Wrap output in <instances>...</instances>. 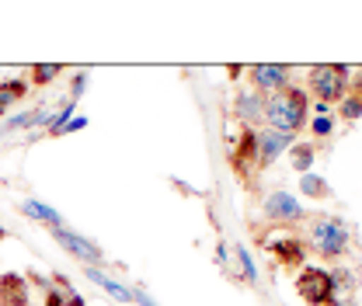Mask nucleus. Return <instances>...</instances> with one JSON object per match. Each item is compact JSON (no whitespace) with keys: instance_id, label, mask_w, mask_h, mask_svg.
<instances>
[{"instance_id":"obj_1","label":"nucleus","mask_w":362,"mask_h":306,"mask_svg":"<svg viewBox=\"0 0 362 306\" xmlns=\"http://www.w3.org/2000/svg\"><path fill=\"white\" fill-rule=\"evenodd\" d=\"M303 244L307 251H314L320 261H341L352 251V226L341 216H307L303 219Z\"/></svg>"},{"instance_id":"obj_2","label":"nucleus","mask_w":362,"mask_h":306,"mask_svg":"<svg viewBox=\"0 0 362 306\" xmlns=\"http://www.w3.org/2000/svg\"><path fill=\"white\" fill-rule=\"evenodd\" d=\"M307 115H310V98H307L303 88H286L279 94H272V98H265V122L275 132H289L293 136L296 129H303Z\"/></svg>"},{"instance_id":"obj_3","label":"nucleus","mask_w":362,"mask_h":306,"mask_svg":"<svg viewBox=\"0 0 362 306\" xmlns=\"http://www.w3.org/2000/svg\"><path fill=\"white\" fill-rule=\"evenodd\" d=\"M349 84H352V73L341 63H320V66H310V73H307V88L317 98V105L341 101L349 94Z\"/></svg>"},{"instance_id":"obj_4","label":"nucleus","mask_w":362,"mask_h":306,"mask_svg":"<svg viewBox=\"0 0 362 306\" xmlns=\"http://www.w3.org/2000/svg\"><path fill=\"white\" fill-rule=\"evenodd\" d=\"M296 296H300L307 306H327L334 300L331 271L320 268V264H303L300 275H296Z\"/></svg>"},{"instance_id":"obj_5","label":"nucleus","mask_w":362,"mask_h":306,"mask_svg":"<svg viewBox=\"0 0 362 306\" xmlns=\"http://www.w3.org/2000/svg\"><path fill=\"white\" fill-rule=\"evenodd\" d=\"M247 77H251V90H258L262 98H272L279 90L293 88V70L282 66V63H258V66L247 70Z\"/></svg>"},{"instance_id":"obj_6","label":"nucleus","mask_w":362,"mask_h":306,"mask_svg":"<svg viewBox=\"0 0 362 306\" xmlns=\"http://www.w3.org/2000/svg\"><path fill=\"white\" fill-rule=\"evenodd\" d=\"M262 209H265V216H269L275 226H296V223H303V219H307L303 206L293 199V192H282V188H275V192L265 195Z\"/></svg>"},{"instance_id":"obj_7","label":"nucleus","mask_w":362,"mask_h":306,"mask_svg":"<svg viewBox=\"0 0 362 306\" xmlns=\"http://www.w3.org/2000/svg\"><path fill=\"white\" fill-rule=\"evenodd\" d=\"M52 233V240L70 254V258H77V261H84V264H98L105 261V251L94 244V240H88V237H81V233H74V230H66V226H59V230H49Z\"/></svg>"},{"instance_id":"obj_8","label":"nucleus","mask_w":362,"mask_h":306,"mask_svg":"<svg viewBox=\"0 0 362 306\" xmlns=\"http://www.w3.org/2000/svg\"><path fill=\"white\" fill-rule=\"evenodd\" d=\"M269 254L282 271H300L303 261H307V244L300 237H279V240L269 244Z\"/></svg>"},{"instance_id":"obj_9","label":"nucleus","mask_w":362,"mask_h":306,"mask_svg":"<svg viewBox=\"0 0 362 306\" xmlns=\"http://www.w3.org/2000/svg\"><path fill=\"white\" fill-rule=\"evenodd\" d=\"M230 167L237 177H247L251 167H258V129H240V139H237V150L230 153Z\"/></svg>"},{"instance_id":"obj_10","label":"nucleus","mask_w":362,"mask_h":306,"mask_svg":"<svg viewBox=\"0 0 362 306\" xmlns=\"http://www.w3.org/2000/svg\"><path fill=\"white\" fill-rule=\"evenodd\" d=\"M289 146H293V136H289V132L262 129L258 132V167H262V171L272 167L282 153H289Z\"/></svg>"},{"instance_id":"obj_11","label":"nucleus","mask_w":362,"mask_h":306,"mask_svg":"<svg viewBox=\"0 0 362 306\" xmlns=\"http://www.w3.org/2000/svg\"><path fill=\"white\" fill-rule=\"evenodd\" d=\"M233 112H237V119H240L247 129H255V126L265 119V98H262L258 90H237Z\"/></svg>"},{"instance_id":"obj_12","label":"nucleus","mask_w":362,"mask_h":306,"mask_svg":"<svg viewBox=\"0 0 362 306\" xmlns=\"http://www.w3.org/2000/svg\"><path fill=\"white\" fill-rule=\"evenodd\" d=\"M0 306H32L25 275H14V271L0 275Z\"/></svg>"},{"instance_id":"obj_13","label":"nucleus","mask_w":362,"mask_h":306,"mask_svg":"<svg viewBox=\"0 0 362 306\" xmlns=\"http://www.w3.org/2000/svg\"><path fill=\"white\" fill-rule=\"evenodd\" d=\"M84 275H88L94 286H101V289H105L108 296H115L119 303H133V289H129L126 282H119V278L105 275V271H101V268H94V264H88V271H84Z\"/></svg>"},{"instance_id":"obj_14","label":"nucleus","mask_w":362,"mask_h":306,"mask_svg":"<svg viewBox=\"0 0 362 306\" xmlns=\"http://www.w3.org/2000/svg\"><path fill=\"white\" fill-rule=\"evenodd\" d=\"M21 213L28 219H35V223L45 226V230H59V226H63V216H59L52 206L39 202V199H25V202H21Z\"/></svg>"},{"instance_id":"obj_15","label":"nucleus","mask_w":362,"mask_h":306,"mask_svg":"<svg viewBox=\"0 0 362 306\" xmlns=\"http://www.w3.org/2000/svg\"><path fill=\"white\" fill-rule=\"evenodd\" d=\"M338 112H341L345 122H359L362 119V77L349 84V94L338 101Z\"/></svg>"},{"instance_id":"obj_16","label":"nucleus","mask_w":362,"mask_h":306,"mask_svg":"<svg viewBox=\"0 0 362 306\" xmlns=\"http://www.w3.org/2000/svg\"><path fill=\"white\" fill-rule=\"evenodd\" d=\"M314 157H317L314 143H293V146H289V164H293V171H300V175H310Z\"/></svg>"},{"instance_id":"obj_17","label":"nucleus","mask_w":362,"mask_h":306,"mask_svg":"<svg viewBox=\"0 0 362 306\" xmlns=\"http://www.w3.org/2000/svg\"><path fill=\"white\" fill-rule=\"evenodd\" d=\"M25 94H28V84H25V81H4V84H0V115H4L14 101H21Z\"/></svg>"},{"instance_id":"obj_18","label":"nucleus","mask_w":362,"mask_h":306,"mask_svg":"<svg viewBox=\"0 0 362 306\" xmlns=\"http://www.w3.org/2000/svg\"><path fill=\"white\" fill-rule=\"evenodd\" d=\"M331 282H334V300L356 293V271H352V268H334V271H331Z\"/></svg>"},{"instance_id":"obj_19","label":"nucleus","mask_w":362,"mask_h":306,"mask_svg":"<svg viewBox=\"0 0 362 306\" xmlns=\"http://www.w3.org/2000/svg\"><path fill=\"white\" fill-rule=\"evenodd\" d=\"M300 192H303V195H310V199H331V195H334V192H331V184H327L324 177H317V175H303Z\"/></svg>"},{"instance_id":"obj_20","label":"nucleus","mask_w":362,"mask_h":306,"mask_svg":"<svg viewBox=\"0 0 362 306\" xmlns=\"http://www.w3.org/2000/svg\"><path fill=\"white\" fill-rule=\"evenodd\" d=\"M233 258H237V264H240V278L247 282V286H255L258 282V268H255V261H251V254H247V247H233Z\"/></svg>"},{"instance_id":"obj_21","label":"nucleus","mask_w":362,"mask_h":306,"mask_svg":"<svg viewBox=\"0 0 362 306\" xmlns=\"http://www.w3.org/2000/svg\"><path fill=\"white\" fill-rule=\"evenodd\" d=\"M59 73H63V66H59V63H39V66H32V84L45 88V84H52Z\"/></svg>"},{"instance_id":"obj_22","label":"nucleus","mask_w":362,"mask_h":306,"mask_svg":"<svg viewBox=\"0 0 362 306\" xmlns=\"http://www.w3.org/2000/svg\"><path fill=\"white\" fill-rule=\"evenodd\" d=\"M310 132H314L317 139H324V136H331V132H334V119H331L327 112H317L314 119H310Z\"/></svg>"},{"instance_id":"obj_23","label":"nucleus","mask_w":362,"mask_h":306,"mask_svg":"<svg viewBox=\"0 0 362 306\" xmlns=\"http://www.w3.org/2000/svg\"><path fill=\"white\" fill-rule=\"evenodd\" d=\"M63 303H66V293L63 289H56V286L45 289V306H63Z\"/></svg>"},{"instance_id":"obj_24","label":"nucleus","mask_w":362,"mask_h":306,"mask_svg":"<svg viewBox=\"0 0 362 306\" xmlns=\"http://www.w3.org/2000/svg\"><path fill=\"white\" fill-rule=\"evenodd\" d=\"M84 90H88V77H84V73H77V77H74V90H70V101L77 105V98H81Z\"/></svg>"},{"instance_id":"obj_25","label":"nucleus","mask_w":362,"mask_h":306,"mask_svg":"<svg viewBox=\"0 0 362 306\" xmlns=\"http://www.w3.org/2000/svg\"><path fill=\"white\" fill-rule=\"evenodd\" d=\"M133 303H139V306H157V300H153V296H150V293L139 286V289H133Z\"/></svg>"},{"instance_id":"obj_26","label":"nucleus","mask_w":362,"mask_h":306,"mask_svg":"<svg viewBox=\"0 0 362 306\" xmlns=\"http://www.w3.org/2000/svg\"><path fill=\"white\" fill-rule=\"evenodd\" d=\"M28 286H39V289H52V278H45V275H39V271H28Z\"/></svg>"},{"instance_id":"obj_27","label":"nucleus","mask_w":362,"mask_h":306,"mask_svg":"<svg viewBox=\"0 0 362 306\" xmlns=\"http://www.w3.org/2000/svg\"><path fill=\"white\" fill-rule=\"evenodd\" d=\"M63 293H66V303H63V306H88V303H84V296H81L74 286H66Z\"/></svg>"},{"instance_id":"obj_28","label":"nucleus","mask_w":362,"mask_h":306,"mask_svg":"<svg viewBox=\"0 0 362 306\" xmlns=\"http://www.w3.org/2000/svg\"><path fill=\"white\" fill-rule=\"evenodd\" d=\"M327 306H359V300L356 296H338V300H331Z\"/></svg>"},{"instance_id":"obj_29","label":"nucleus","mask_w":362,"mask_h":306,"mask_svg":"<svg viewBox=\"0 0 362 306\" xmlns=\"http://www.w3.org/2000/svg\"><path fill=\"white\" fill-rule=\"evenodd\" d=\"M226 73H230V81H240V77H244V66H240V63H230Z\"/></svg>"},{"instance_id":"obj_30","label":"nucleus","mask_w":362,"mask_h":306,"mask_svg":"<svg viewBox=\"0 0 362 306\" xmlns=\"http://www.w3.org/2000/svg\"><path fill=\"white\" fill-rule=\"evenodd\" d=\"M84 126H88V119H81V115H77V119H70V126H66L63 132H81Z\"/></svg>"}]
</instances>
